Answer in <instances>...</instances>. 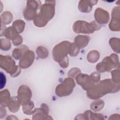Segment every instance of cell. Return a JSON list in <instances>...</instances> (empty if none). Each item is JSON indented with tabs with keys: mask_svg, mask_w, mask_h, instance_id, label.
I'll list each match as a JSON object with an SVG mask.
<instances>
[{
	"mask_svg": "<svg viewBox=\"0 0 120 120\" xmlns=\"http://www.w3.org/2000/svg\"><path fill=\"white\" fill-rule=\"evenodd\" d=\"M55 4L45 3L42 5L39 13L33 20L34 24L38 27L45 26L54 16Z\"/></svg>",
	"mask_w": 120,
	"mask_h": 120,
	"instance_id": "7a4b0ae2",
	"label": "cell"
},
{
	"mask_svg": "<svg viewBox=\"0 0 120 120\" xmlns=\"http://www.w3.org/2000/svg\"><path fill=\"white\" fill-rule=\"evenodd\" d=\"M0 89H2L5 86L6 82V78L4 74L0 72Z\"/></svg>",
	"mask_w": 120,
	"mask_h": 120,
	"instance_id": "e575fe53",
	"label": "cell"
},
{
	"mask_svg": "<svg viewBox=\"0 0 120 120\" xmlns=\"http://www.w3.org/2000/svg\"><path fill=\"white\" fill-rule=\"evenodd\" d=\"M75 120H84L83 114H80L77 115L75 118Z\"/></svg>",
	"mask_w": 120,
	"mask_h": 120,
	"instance_id": "74e56055",
	"label": "cell"
},
{
	"mask_svg": "<svg viewBox=\"0 0 120 120\" xmlns=\"http://www.w3.org/2000/svg\"><path fill=\"white\" fill-rule=\"evenodd\" d=\"M90 41L88 36L79 35L77 36L74 39V43L80 49L87 45Z\"/></svg>",
	"mask_w": 120,
	"mask_h": 120,
	"instance_id": "9a60e30c",
	"label": "cell"
},
{
	"mask_svg": "<svg viewBox=\"0 0 120 120\" xmlns=\"http://www.w3.org/2000/svg\"><path fill=\"white\" fill-rule=\"evenodd\" d=\"M20 105L17 97H12L10 98V100L8 104V107L11 112L15 113L19 110Z\"/></svg>",
	"mask_w": 120,
	"mask_h": 120,
	"instance_id": "2e32d148",
	"label": "cell"
},
{
	"mask_svg": "<svg viewBox=\"0 0 120 120\" xmlns=\"http://www.w3.org/2000/svg\"><path fill=\"white\" fill-rule=\"evenodd\" d=\"M7 120H18V118L16 117L15 116L11 115H9L8 117H7Z\"/></svg>",
	"mask_w": 120,
	"mask_h": 120,
	"instance_id": "f35d334b",
	"label": "cell"
},
{
	"mask_svg": "<svg viewBox=\"0 0 120 120\" xmlns=\"http://www.w3.org/2000/svg\"><path fill=\"white\" fill-rule=\"evenodd\" d=\"M36 53L38 56L41 59H45L47 57L49 52L45 47L39 46L36 49Z\"/></svg>",
	"mask_w": 120,
	"mask_h": 120,
	"instance_id": "4316f807",
	"label": "cell"
},
{
	"mask_svg": "<svg viewBox=\"0 0 120 120\" xmlns=\"http://www.w3.org/2000/svg\"><path fill=\"white\" fill-rule=\"evenodd\" d=\"M112 31H120V8L114 7L112 12V19L109 25Z\"/></svg>",
	"mask_w": 120,
	"mask_h": 120,
	"instance_id": "4fadbf2b",
	"label": "cell"
},
{
	"mask_svg": "<svg viewBox=\"0 0 120 120\" xmlns=\"http://www.w3.org/2000/svg\"><path fill=\"white\" fill-rule=\"evenodd\" d=\"M99 58V53L96 50H92L87 54V59L89 62L95 63L97 62Z\"/></svg>",
	"mask_w": 120,
	"mask_h": 120,
	"instance_id": "603a6c76",
	"label": "cell"
},
{
	"mask_svg": "<svg viewBox=\"0 0 120 120\" xmlns=\"http://www.w3.org/2000/svg\"><path fill=\"white\" fill-rule=\"evenodd\" d=\"M22 41H23V39L22 37L19 35L15 39L12 40V42L14 45L17 46L21 45L22 43Z\"/></svg>",
	"mask_w": 120,
	"mask_h": 120,
	"instance_id": "836d02e7",
	"label": "cell"
},
{
	"mask_svg": "<svg viewBox=\"0 0 120 120\" xmlns=\"http://www.w3.org/2000/svg\"><path fill=\"white\" fill-rule=\"evenodd\" d=\"M84 120H104V117L103 114L100 113H94L91 111L87 110L83 113Z\"/></svg>",
	"mask_w": 120,
	"mask_h": 120,
	"instance_id": "ffe728a7",
	"label": "cell"
},
{
	"mask_svg": "<svg viewBox=\"0 0 120 120\" xmlns=\"http://www.w3.org/2000/svg\"><path fill=\"white\" fill-rule=\"evenodd\" d=\"M103 100L99 99L93 101L90 105V108L94 112H98L102 109L104 106Z\"/></svg>",
	"mask_w": 120,
	"mask_h": 120,
	"instance_id": "d4e9b609",
	"label": "cell"
},
{
	"mask_svg": "<svg viewBox=\"0 0 120 120\" xmlns=\"http://www.w3.org/2000/svg\"><path fill=\"white\" fill-rule=\"evenodd\" d=\"M71 43L68 41H63L56 45L52 51L53 60L59 63L68 58Z\"/></svg>",
	"mask_w": 120,
	"mask_h": 120,
	"instance_id": "5b68a950",
	"label": "cell"
},
{
	"mask_svg": "<svg viewBox=\"0 0 120 120\" xmlns=\"http://www.w3.org/2000/svg\"><path fill=\"white\" fill-rule=\"evenodd\" d=\"M90 76L94 82H98L100 79V74L97 72H95L91 73Z\"/></svg>",
	"mask_w": 120,
	"mask_h": 120,
	"instance_id": "d6a6232c",
	"label": "cell"
},
{
	"mask_svg": "<svg viewBox=\"0 0 120 120\" xmlns=\"http://www.w3.org/2000/svg\"><path fill=\"white\" fill-rule=\"evenodd\" d=\"M94 17L96 22L98 24H106L109 21V14L106 11L101 8L96 9Z\"/></svg>",
	"mask_w": 120,
	"mask_h": 120,
	"instance_id": "5bb4252c",
	"label": "cell"
},
{
	"mask_svg": "<svg viewBox=\"0 0 120 120\" xmlns=\"http://www.w3.org/2000/svg\"><path fill=\"white\" fill-rule=\"evenodd\" d=\"M32 96L30 89L27 86L21 85L17 92V98L20 104L22 105L27 104L30 102Z\"/></svg>",
	"mask_w": 120,
	"mask_h": 120,
	"instance_id": "ba28073f",
	"label": "cell"
},
{
	"mask_svg": "<svg viewBox=\"0 0 120 120\" xmlns=\"http://www.w3.org/2000/svg\"><path fill=\"white\" fill-rule=\"evenodd\" d=\"M119 67V59L118 56L112 53L110 56L105 58L102 62L96 65V69L98 72H109L112 69Z\"/></svg>",
	"mask_w": 120,
	"mask_h": 120,
	"instance_id": "8992f818",
	"label": "cell"
},
{
	"mask_svg": "<svg viewBox=\"0 0 120 120\" xmlns=\"http://www.w3.org/2000/svg\"><path fill=\"white\" fill-rule=\"evenodd\" d=\"M109 120H120V115L118 114H114L110 116L109 118Z\"/></svg>",
	"mask_w": 120,
	"mask_h": 120,
	"instance_id": "8d00e7d4",
	"label": "cell"
},
{
	"mask_svg": "<svg viewBox=\"0 0 120 120\" xmlns=\"http://www.w3.org/2000/svg\"><path fill=\"white\" fill-rule=\"evenodd\" d=\"M10 93L8 90H1L0 92V101L1 106H8V104L10 99Z\"/></svg>",
	"mask_w": 120,
	"mask_h": 120,
	"instance_id": "d6986e66",
	"label": "cell"
},
{
	"mask_svg": "<svg viewBox=\"0 0 120 120\" xmlns=\"http://www.w3.org/2000/svg\"><path fill=\"white\" fill-rule=\"evenodd\" d=\"M35 59V54L32 51L28 50L21 58L19 61V67L22 68H27L33 63Z\"/></svg>",
	"mask_w": 120,
	"mask_h": 120,
	"instance_id": "7c38bea8",
	"label": "cell"
},
{
	"mask_svg": "<svg viewBox=\"0 0 120 120\" xmlns=\"http://www.w3.org/2000/svg\"><path fill=\"white\" fill-rule=\"evenodd\" d=\"M120 83L114 82L111 79L103 80L88 90L87 96L92 99L99 98L109 93H114L119 91Z\"/></svg>",
	"mask_w": 120,
	"mask_h": 120,
	"instance_id": "6da1fadb",
	"label": "cell"
},
{
	"mask_svg": "<svg viewBox=\"0 0 120 120\" xmlns=\"http://www.w3.org/2000/svg\"><path fill=\"white\" fill-rule=\"evenodd\" d=\"M112 80L116 83H120V70L118 68L117 69L112 71L111 72Z\"/></svg>",
	"mask_w": 120,
	"mask_h": 120,
	"instance_id": "f546056e",
	"label": "cell"
},
{
	"mask_svg": "<svg viewBox=\"0 0 120 120\" xmlns=\"http://www.w3.org/2000/svg\"><path fill=\"white\" fill-rule=\"evenodd\" d=\"M80 49L74 43H72L70 46L69 54L71 56H76L79 53Z\"/></svg>",
	"mask_w": 120,
	"mask_h": 120,
	"instance_id": "f1b7e54d",
	"label": "cell"
},
{
	"mask_svg": "<svg viewBox=\"0 0 120 120\" xmlns=\"http://www.w3.org/2000/svg\"><path fill=\"white\" fill-rule=\"evenodd\" d=\"M34 107V104L33 102L31 101H30V102H29L27 104L22 106V111L24 113L26 114H27V115L32 114V112L33 111V109Z\"/></svg>",
	"mask_w": 120,
	"mask_h": 120,
	"instance_id": "83f0119b",
	"label": "cell"
},
{
	"mask_svg": "<svg viewBox=\"0 0 120 120\" xmlns=\"http://www.w3.org/2000/svg\"><path fill=\"white\" fill-rule=\"evenodd\" d=\"M101 26L95 21L88 23L84 21H77L73 24V31L76 33L91 34L96 30H98Z\"/></svg>",
	"mask_w": 120,
	"mask_h": 120,
	"instance_id": "3957f363",
	"label": "cell"
},
{
	"mask_svg": "<svg viewBox=\"0 0 120 120\" xmlns=\"http://www.w3.org/2000/svg\"><path fill=\"white\" fill-rule=\"evenodd\" d=\"M109 44L112 49L116 52L120 53V39L116 38H112L109 40Z\"/></svg>",
	"mask_w": 120,
	"mask_h": 120,
	"instance_id": "cb8c5ba5",
	"label": "cell"
},
{
	"mask_svg": "<svg viewBox=\"0 0 120 120\" xmlns=\"http://www.w3.org/2000/svg\"><path fill=\"white\" fill-rule=\"evenodd\" d=\"M75 86V82L72 78H66L56 87L55 93L60 97L68 96L72 92Z\"/></svg>",
	"mask_w": 120,
	"mask_h": 120,
	"instance_id": "52a82bcc",
	"label": "cell"
},
{
	"mask_svg": "<svg viewBox=\"0 0 120 120\" xmlns=\"http://www.w3.org/2000/svg\"><path fill=\"white\" fill-rule=\"evenodd\" d=\"M77 83L81 85L85 90H88L90 89L95 84L90 76L87 74H78L75 77Z\"/></svg>",
	"mask_w": 120,
	"mask_h": 120,
	"instance_id": "8fae6325",
	"label": "cell"
},
{
	"mask_svg": "<svg viewBox=\"0 0 120 120\" xmlns=\"http://www.w3.org/2000/svg\"><path fill=\"white\" fill-rule=\"evenodd\" d=\"M6 114V110L4 106H0V118L2 119L5 117Z\"/></svg>",
	"mask_w": 120,
	"mask_h": 120,
	"instance_id": "d590c367",
	"label": "cell"
},
{
	"mask_svg": "<svg viewBox=\"0 0 120 120\" xmlns=\"http://www.w3.org/2000/svg\"><path fill=\"white\" fill-rule=\"evenodd\" d=\"M1 24L7 25L9 24L12 21L13 15L9 11H5L0 16Z\"/></svg>",
	"mask_w": 120,
	"mask_h": 120,
	"instance_id": "7402d4cb",
	"label": "cell"
},
{
	"mask_svg": "<svg viewBox=\"0 0 120 120\" xmlns=\"http://www.w3.org/2000/svg\"><path fill=\"white\" fill-rule=\"evenodd\" d=\"M29 50V48L26 45H21L19 47L15 48L12 52L13 57L16 60L22 58L24 53Z\"/></svg>",
	"mask_w": 120,
	"mask_h": 120,
	"instance_id": "e0dca14e",
	"label": "cell"
},
{
	"mask_svg": "<svg viewBox=\"0 0 120 120\" xmlns=\"http://www.w3.org/2000/svg\"><path fill=\"white\" fill-rule=\"evenodd\" d=\"M81 72V70L77 68H71L68 73V75L71 78H75L78 74Z\"/></svg>",
	"mask_w": 120,
	"mask_h": 120,
	"instance_id": "1f68e13d",
	"label": "cell"
},
{
	"mask_svg": "<svg viewBox=\"0 0 120 120\" xmlns=\"http://www.w3.org/2000/svg\"><path fill=\"white\" fill-rule=\"evenodd\" d=\"M38 4L37 1H28L27 8L23 12L24 18L28 20L34 19L37 15Z\"/></svg>",
	"mask_w": 120,
	"mask_h": 120,
	"instance_id": "30bf717a",
	"label": "cell"
},
{
	"mask_svg": "<svg viewBox=\"0 0 120 120\" xmlns=\"http://www.w3.org/2000/svg\"><path fill=\"white\" fill-rule=\"evenodd\" d=\"M92 1H80L78 4V9L82 12L88 13L90 12L92 9V6L95 5L91 3Z\"/></svg>",
	"mask_w": 120,
	"mask_h": 120,
	"instance_id": "ac0fdd59",
	"label": "cell"
},
{
	"mask_svg": "<svg viewBox=\"0 0 120 120\" xmlns=\"http://www.w3.org/2000/svg\"><path fill=\"white\" fill-rule=\"evenodd\" d=\"M10 42L5 38H1V49L4 51H7L10 49L11 47Z\"/></svg>",
	"mask_w": 120,
	"mask_h": 120,
	"instance_id": "4dcf8cb0",
	"label": "cell"
},
{
	"mask_svg": "<svg viewBox=\"0 0 120 120\" xmlns=\"http://www.w3.org/2000/svg\"><path fill=\"white\" fill-rule=\"evenodd\" d=\"M0 65L1 68L9 74L12 77H16L21 73V68L16 65L15 62L9 55H0Z\"/></svg>",
	"mask_w": 120,
	"mask_h": 120,
	"instance_id": "277c9868",
	"label": "cell"
},
{
	"mask_svg": "<svg viewBox=\"0 0 120 120\" xmlns=\"http://www.w3.org/2000/svg\"><path fill=\"white\" fill-rule=\"evenodd\" d=\"M3 36L7 38L12 40H13L19 35V33L13 26L6 29L3 31Z\"/></svg>",
	"mask_w": 120,
	"mask_h": 120,
	"instance_id": "44dd1931",
	"label": "cell"
},
{
	"mask_svg": "<svg viewBox=\"0 0 120 120\" xmlns=\"http://www.w3.org/2000/svg\"><path fill=\"white\" fill-rule=\"evenodd\" d=\"M49 110L47 105L42 104L40 108H35L32 112V120H49L52 118L48 115Z\"/></svg>",
	"mask_w": 120,
	"mask_h": 120,
	"instance_id": "9c48e42d",
	"label": "cell"
},
{
	"mask_svg": "<svg viewBox=\"0 0 120 120\" xmlns=\"http://www.w3.org/2000/svg\"><path fill=\"white\" fill-rule=\"evenodd\" d=\"M25 22L21 20H17L14 22L12 26L15 28L18 33H22L25 27Z\"/></svg>",
	"mask_w": 120,
	"mask_h": 120,
	"instance_id": "484cf974",
	"label": "cell"
}]
</instances>
